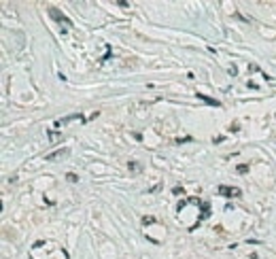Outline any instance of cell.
<instances>
[{
	"label": "cell",
	"mask_w": 276,
	"mask_h": 259,
	"mask_svg": "<svg viewBox=\"0 0 276 259\" xmlns=\"http://www.w3.org/2000/svg\"><path fill=\"white\" fill-rule=\"evenodd\" d=\"M217 193L223 195V198H240V195H242V191H240L238 187H231V185H219Z\"/></svg>",
	"instance_id": "1"
},
{
	"label": "cell",
	"mask_w": 276,
	"mask_h": 259,
	"mask_svg": "<svg viewBox=\"0 0 276 259\" xmlns=\"http://www.w3.org/2000/svg\"><path fill=\"white\" fill-rule=\"evenodd\" d=\"M68 155H70V149L66 147V149H57V151L49 153L45 159H47V162H53V159H62V157H68Z\"/></svg>",
	"instance_id": "3"
},
{
	"label": "cell",
	"mask_w": 276,
	"mask_h": 259,
	"mask_svg": "<svg viewBox=\"0 0 276 259\" xmlns=\"http://www.w3.org/2000/svg\"><path fill=\"white\" fill-rule=\"evenodd\" d=\"M195 96H198V98H200L202 102H206V104H210V106H217V108L221 106V102H219V100H215V98H208L206 93H200V91H198Z\"/></svg>",
	"instance_id": "4"
},
{
	"label": "cell",
	"mask_w": 276,
	"mask_h": 259,
	"mask_svg": "<svg viewBox=\"0 0 276 259\" xmlns=\"http://www.w3.org/2000/svg\"><path fill=\"white\" fill-rule=\"evenodd\" d=\"M77 119H79V121H85V119H83V117H81V115H70V117H64V119H62V121H57V123H55V126H57V128H62V126H66V123H68V121H77Z\"/></svg>",
	"instance_id": "5"
},
{
	"label": "cell",
	"mask_w": 276,
	"mask_h": 259,
	"mask_svg": "<svg viewBox=\"0 0 276 259\" xmlns=\"http://www.w3.org/2000/svg\"><path fill=\"white\" fill-rule=\"evenodd\" d=\"M142 223L144 225H151V223H155V217H142Z\"/></svg>",
	"instance_id": "9"
},
{
	"label": "cell",
	"mask_w": 276,
	"mask_h": 259,
	"mask_svg": "<svg viewBox=\"0 0 276 259\" xmlns=\"http://www.w3.org/2000/svg\"><path fill=\"white\" fill-rule=\"evenodd\" d=\"M210 217V204L208 202H202V213H200V221L202 219H208Z\"/></svg>",
	"instance_id": "6"
},
{
	"label": "cell",
	"mask_w": 276,
	"mask_h": 259,
	"mask_svg": "<svg viewBox=\"0 0 276 259\" xmlns=\"http://www.w3.org/2000/svg\"><path fill=\"white\" fill-rule=\"evenodd\" d=\"M236 172H238V174L249 172V164H238V166H236Z\"/></svg>",
	"instance_id": "7"
},
{
	"label": "cell",
	"mask_w": 276,
	"mask_h": 259,
	"mask_svg": "<svg viewBox=\"0 0 276 259\" xmlns=\"http://www.w3.org/2000/svg\"><path fill=\"white\" fill-rule=\"evenodd\" d=\"M66 181H68V183H77V181H79V176H77L74 172H68V174H66Z\"/></svg>",
	"instance_id": "8"
},
{
	"label": "cell",
	"mask_w": 276,
	"mask_h": 259,
	"mask_svg": "<svg viewBox=\"0 0 276 259\" xmlns=\"http://www.w3.org/2000/svg\"><path fill=\"white\" fill-rule=\"evenodd\" d=\"M130 170H134V172H136V170H140V166H138L136 162H130Z\"/></svg>",
	"instance_id": "10"
},
{
	"label": "cell",
	"mask_w": 276,
	"mask_h": 259,
	"mask_svg": "<svg viewBox=\"0 0 276 259\" xmlns=\"http://www.w3.org/2000/svg\"><path fill=\"white\" fill-rule=\"evenodd\" d=\"M49 15H51V17L55 19V21H60V24H66V26H72V21H70V19H68V17H66L64 13H60V11H57L55 6H49Z\"/></svg>",
	"instance_id": "2"
},
{
	"label": "cell",
	"mask_w": 276,
	"mask_h": 259,
	"mask_svg": "<svg viewBox=\"0 0 276 259\" xmlns=\"http://www.w3.org/2000/svg\"><path fill=\"white\" fill-rule=\"evenodd\" d=\"M172 191H174V195H183V189H181V187H174Z\"/></svg>",
	"instance_id": "11"
}]
</instances>
